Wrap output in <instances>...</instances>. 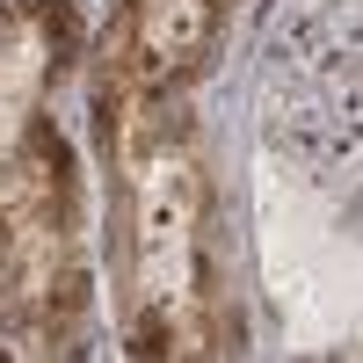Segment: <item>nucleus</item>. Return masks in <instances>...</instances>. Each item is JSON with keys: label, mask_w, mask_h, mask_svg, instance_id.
<instances>
[{"label": "nucleus", "mask_w": 363, "mask_h": 363, "mask_svg": "<svg viewBox=\"0 0 363 363\" xmlns=\"http://www.w3.org/2000/svg\"><path fill=\"white\" fill-rule=\"evenodd\" d=\"M80 37V0H0V335L44 356H80L95 327L87 174L58 124Z\"/></svg>", "instance_id": "f257e3e1"}, {"label": "nucleus", "mask_w": 363, "mask_h": 363, "mask_svg": "<svg viewBox=\"0 0 363 363\" xmlns=\"http://www.w3.org/2000/svg\"><path fill=\"white\" fill-rule=\"evenodd\" d=\"M95 138L109 167V284L131 356L225 349L218 196L189 95H95Z\"/></svg>", "instance_id": "f03ea898"}, {"label": "nucleus", "mask_w": 363, "mask_h": 363, "mask_svg": "<svg viewBox=\"0 0 363 363\" xmlns=\"http://www.w3.org/2000/svg\"><path fill=\"white\" fill-rule=\"evenodd\" d=\"M233 0H116L95 95H189L225 37Z\"/></svg>", "instance_id": "7ed1b4c3"}]
</instances>
